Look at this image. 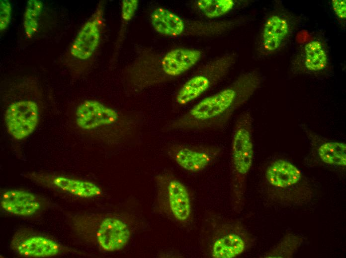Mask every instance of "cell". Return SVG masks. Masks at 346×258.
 Returning a JSON list of instances; mask_svg holds the SVG:
<instances>
[{
	"instance_id": "2",
	"label": "cell",
	"mask_w": 346,
	"mask_h": 258,
	"mask_svg": "<svg viewBox=\"0 0 346 258\" xmlns=\"http://www.w3.org/2000/svg\"><path fill=\"white\" fill-rule=\"evenodd\" d=\"M254 157L253 120L247 112L236 120L232 135V179L236 186L244 184Z\"/></svg>"
},
{
	"instance_id": "23",
	"label": "cell",
	"mask_w": 346,
	"mask_h": 258,
	"mask_svg": "<svg viewBox=\"0 0 346 258\" xmlns=\"http://www.w3.org/2000/svg\"><path fill=\"white\" fill-rule=\"evenodd\" d=\"M332 4L336 15L342 19L346 17V1L345 0H333Z\"/></svg>"
},
{
	"instance_id": "22",
	"label": "cell",
	"mask_w": 346,
	"mask_h": 258,
	"mask_svg": "<svg viewBox=\"0 0 346 258\" xmlns=\"http://www.w3.org/2000/svg\"><path fill=\"white\" fill-rule=\"evenodd\" d=\"M137 0H124L122 2L121 14L122 18L128 21L133 16L138 7Z\"/></svg>"
},
{
	"instance_id": "4",
	"label": "cell",
	"mask_w": 346,
	"mask_h": 258,
	"mask_svg": "<svg viewBox=\"0 0 346 258\" xmlns=\"http://www.w3.org/2000/svg\"><path fill=\"white\" fill-rule=\"evenodd\" d=\"M300 127L321 163L339 168L346 167V144L345 142L328 139L304 124H301Z\"/></svg>"
},
{
	"instance_id": "9",
	"label": "cell",
	"mask_w": 346,
	"mask_h": 258,
	"mask_svg": "<svg viewBox=\"0 0 346 258\" xmlns=\"http://www.w3.org/2000/svg\"><path fill=\"white\" fill-rule=\"evenodd\" d=\"M99 38V21L96 19L88 21L74 41L70 50L71 54L82 60L89 59L98 46Z\"/></svg>"
},
{
	"instance_id": "7",
	"label": "cell",
	"mask_w": 346,
	"mask_h": 258,
	"mask_svg": "<svg viewBox=\"0 0 346 258\" xmlns=\"http://www.w3.org/2000/svg\"><path fill=\"white\" fill-rule=\"evenodd\" d=\"M130 231L123 221L116 218L104 219L99 225L97 240L106 251H116L123 248L129 240Z\"/></svg>"
},
{
	"instance_id": "17",
	"label": "cell",
	"mask_w": 346,
	"mask_h": 258,
	"mask_svg": "<svg viewBox=\"0 0 346 258\" xmlns=\"http://www.w3.org/2000/svg\"><path fill=\"white\" fill-rule=\"evenodd\" d=\"M304 63L309 72H319L327 66L328 55L323 44L314 40L308 42L304 48Z\"/></svg>"
},
{
	"instance_id": "16",
	"label": "cell",
	"mask_w": 346,
	"mask_h": 258,
	"mask_svg": "<svg viewBox=\"0 0 346 258\" xmlns=\"http://www.w3.org/2000/svg\"><path fill=\"white\" fill-rule=\"evenodd\" d=\"M243 238L236 233H230L217 239L214 243L212 256L215 258H232L241 255L245 250Z\"/></svg>"
},
{
	"instance_id": "20",
	"label": "cell",
	"mask_w": 346,
	"mask_h": 258,
	"mask_svg": "<svg viewBox=\"0 0 346 258\" xmlns=\"http://www.w3.org/2000/svg\"><path fill=\"white\" fill-rule=\"evenodd\" d=\"M197 5L200 10L209 18L220 16L232 9V0H200Z\"/></svg>"
},
{
	"instance_id": "11",
	"label": "cell",
	"mask_w": 346,
	"mask_h": 258,
	"mask_svg": "<svg viewBox=\"0 0 346 258\" xmlns=\"http://www.w3.org/2000/svg\"><path fill=\"white\" fill-rule=\"evenodd\" d=\"M199 51L188 49H176L168 52L163 58V71L170 76L179 75L193 66L200 59Z\"/></svg>"
},
{
	"instance_id": "15",
	"label": "cell",
	"mask_w": 346,
	"mask_h": 258,
	"mask_svg": "<svg viewBox=\"0 0 346 258\" xmlns=\"http://www.w3.org/2000/svg\"><path fill=\"white\" fill-rule=\"evenodd\" d=\"M18 253L25 257H46L55 256L59 252L54 241L42 236H33L22 242L17 247Z\"/></svg>"
},
{
	"instance_id": "3",
	"label": "cell",
	"mask_w": 346,
	"mask_h": 258,
	"mask_svg": "<svg viewBox=\"0 0 346 258\" xmlns=\"http://www.w3.org/2000/svg\"><path fill=\"white\" fill-rule=\"evenodd\" d=\"M38 116V106L32 101L22 100L10 104L5 114L8 132L16 139L25 138L35 129Z\"/></svg>"
},
{
	"instance_id": "21",
	"label": "cell",
	"mask_w": 346,
	"mask_h": 258,
	"mask_svg": "<svg viewBox=\"0 0 346 258\" xmlns=\"http://www.w3.org/2000/svg\"><path fill=\"white\" fill-rule=\"evenodd\" d=\"M0 1V30L2 31L10 22L11 7L8 0H1Z\"/></svg>"
},
{
	"instance_id": "12",
	"label": "cell",
	"mask_w": 346,
	"mask_h": 258,
	"mask_svg": "<svg viewBox=\"0 0 346 258\" xmlns=\"http://www.w3.org/2000/svg\"><path fill=\"white\" fill-rule=\"evenodd\" d=\"M173 156L177 164L190 172H198L207 167L212 161V150L208 148H194L185 146L177 147Z\"/></svg>"
},
{
	"instance_id": "10",
	"label": "cell",
	"mask_w": 346,
	"mask_h": 258,
	"mask_svg": "<svg viewBox=\"0 0 346 258\" xmlns=\"http://www.w3.org/2000/svg\"><path fill=\"white\" fill-rule=\"evenodd\" d=\"M0 204L6 211L18 216H29L37 211L40 204L37 198L27 192L10 190L1 196Z\"/></svg>"
},
{
	"instance_id": "6",
	"label": "cell",
	"mask_w": 346,
	"mask_h": 258,
	"mask_svg": "<svg viewBox=\"0 0 346 258\" xmlns=\"http://www.w3.org/2000/svg\"><path fill=\"white\" fill-rule=\"evenodd\" d=\"M292 30L289 18L283 13H275L266 20L263 29L262 44L268 53L279 50L288 39Z\"/></svg>"
},
{
	"instance_id": "8",
	"label": "cell",
	"mask_w": 346,
	"mask_h": 258,
	"mask_svg": "<svg viewBox=\"0 0 346 258\" xmlns=\"http://www.w3.org/2000/svg\"><path fill=\"white\" fill-rule=\"evenodd\" d=\"M304 176L300 171L290 161L282 158L272 161L267 167L265 179L271 187L286 189L301 183Z\"/></svg>"
},
{
	"instance_id": "14",
	"label": "cell",
	"mask_w": 346,
	"mask_h": 258,
	"mask_svg": "<svg viewBox=\"0 0 346 258\" xmlns=\"http://www.w3.org/2000/svg\"><path fill=\"white\" fill-rule=\"evenodd\" d=\"M151 21L156 31L167 36L179 35L184 29L183 21L180 17L163 8H158L152 12Z\"/></svg>"
},
{
	"instance_id": "18",
	"label": "cell",
	"mask_w": 346,
	"mask_h": 258,
	"mask_svg": "<svg viewBox=\"0 0 346 258\" xmlns=\"http://www.w3.org/2000/svg\"><path fill=\"white\" fill-rule=\"evenodd\" d=\"M53 183L59 189L82 197H91L101 193L96 185L87 181L57 177L53 180Z\"/></svg>"
},
{
	"instance_id": "1",
	"label": "cell",
	"mask_w": 346,
	"mask_h": 258,
	"mask_svg": "<svg viewBox=\"0 0 346 258\" xmlns=\"http://www.w3.org/2000/svg\"><path fill=\"white\" fill-rule=\"evenodd\" d=\"M260 82V77L255 74L241 76L231 86L197 103L187 114L174 121L172 128L194 130L222 128L234 111L252 95Z\"/></svg>"
},
{
	"instance_id": "5",
	"label": "cell",
	"mask_w": 346,
	"mask_h": 258,
	"mask_svg": "<svg viewBox=\"0 0 346 258\" xmlns=\"http://www.w3.org/2000/svg\"><path fill=\"white\" fill-rule=\"evenodd\" d=\"M118 119L113 109L94 100L81 103L76 111V120L80 128L91 129L114 123Z\"/></svg>"
},
{
	"instance_id": "19",
	"label": "cell",
	"mask_w": 346,
	"mask_h": 258,
	"mask_svg": "<svg viewBox=\"0 0 346 258\" xmlns=\"http://www.w3.org/2000/svg\"><path fill=\"white\" fill-rule=\"evenodd\" d=\"M42 9V2L38 0L27 1L23 17V28L26 36L30 38L37 30Z\"/></svg>"
},
{
	"instance_id": "13",
	"label": "cell",
	"mask_w": 346,
	"mask_h": 258,
	"mask_svg": "<svg viewBox=\"0 0 346 258\" xmlns=\"http://www.w3.org/2000/svg\"><path fill=\"white\" fill-rule=\"evenodd\" d=\"M170 206L173 216L180 221L186 220L191 212L188 191L179 181L173 179L168 184Z\"/></svg>"
}]
</instances>
